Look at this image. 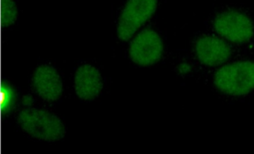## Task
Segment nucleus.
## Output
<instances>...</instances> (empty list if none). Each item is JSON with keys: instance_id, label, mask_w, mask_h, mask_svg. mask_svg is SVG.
Returning <instances> with one entry per match:
<instances>
[{"instance_id": "nucleus-1", "label": "nucleus", "mask_w": 254, "mask_h": 154, "mask_svg": "<svg viewBox=\"0 0 254 154\" xmlns=\"http://www.w3.org/2000/svg\"><path fill=\"white\" fill-rule=\"evenodd\" d=\"M214 83L226 94H248L254 89V62H236L220 68L215 73Z\"/></svg>"}, {"instance_id": "nucleus-2", "label": "nucleus", "mask_w": 254, "mask_h": 154, "mask_svg": "<svg viewBox=\"0 0 254 154\" xmlns=\"http://www.w3.org/2000/svg\"><path fill=\"white\" fill-rule=\"evenodd\" d=\"M18 121L24 131L41 140H59L66 132L60 118L44 109H23L19 115Z\"/></svg>"}, {"instance_id": "nucleus-3", "label": "nucleus", "mask_w": 254, "mask_h": 154, "mask_svg": "<svg viewBox=\"0 0 254 154\" xmlns=\"http://www.w3.org/2000/svg\"><path fill=\"white\" fill-rule=\"evenodd\" d=\"M157 4V0H128L119 20V38L124 41L130 40L136 31L152 17Z\"/></svg>"}, {"instance_id": "nucleus-4", "label": "nucleus", "mask_w": 254, "mask_h": 154, "mask_svg": "<svg viewBox=\"0 0 254 154\" xmlns=\"http://www.w3.org/2000/svg\"><path fill=\"white\" fill-rule=\"evenodd\" d=\"M217 33L236 44L248 42L254 35V25L251 19L236 11H228L217 16L214 21Z\"/></svg>"}, {"instance_id": "nucleus-5", "label": "nucleus", "mask_w": 254, "mask_h": 154, "mask_svg": "<svg viewBox=\"0 0 254 154\" xmlns=\"http://www.w3.org/2000/svg\"><path fill=\"white\" fill-rule=\"evenodd\" d=\"M163 44L158 34L151 29L141 32L130 44V58L140 66H147L157 63L161 58Z\"/></svg>"}, {"instance_id": "nucleus-6", "label": "nucleus", "mask_w": 254, "mask_h": 154, "mask_svg": "<svg viewBox=\"0 0 254 154\" xmlns=\"http://www.w3.org/2000/svg\"><path fill=\"white\" fill-rule=\"evenodd\" d=\"M195 52L200 63L216 66L227 61L232 51L230 46L223 40L214 36H203L196 41Z\"/></svg>"}, {"instance_id": "nucleus-7", "label": "nucleus", "mask_w": 254, "mask_h": 154, "mask_svg": "<svg viewBox=\"0 0 254 154\" xmlns=\"http://www.w3.org/2000/svg\"><path fill=\"white\" fill-rule=\"evenodd\" d=\"M33 87L43 99L48 102L57 101L62 96L63 84L57 71L50 66H41L34 73Z\"/></svg>"}, {"instance_id": "nucleus-8", "label": "nucleus", "mask_w": 254, "mask_h": 154, "mask_svg": "<svg viewBox=\"0 0 254 154\" xmlns=\"http://www.w3.org/2000/svg\"><path fill=\"white\" fill-rule=\"evenodd\" d=\"M77 96L83 100L96 99L103 88L102 76L98 69L90 65L78 68L75 77Z\"/></svg>"}, {"instance_id": "nucleus-9", "label": "nucleus", "mask_w": 254, "mask_h": 154, "mask_svg": "<svg viewBox=\"0 0 254 154\" xmlns=\"http://www.w3.org/2000/svg\"><path fill=\"white\" fill-rule=\"evenodd\" d=\"M17 8L13 0H1V26H11L17 18Z\"/></svg>"}, {"instance_id": "nucleus-10", "label": "nucleus", "mask_w": 254, "mask_h": 154, "mask_svg": "<svg viewBox=\"0 0 254 154\" xmlns=\"http://www.w3.org/2000/svg\"><path fill=\"white\" fill-rule=\"evenodd\" d=\"M17 99L15 91L6 83L1 86V110L2 113L7 112L14 106Z\"/></svg>"}]
</instances>
